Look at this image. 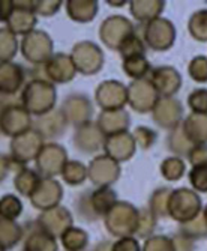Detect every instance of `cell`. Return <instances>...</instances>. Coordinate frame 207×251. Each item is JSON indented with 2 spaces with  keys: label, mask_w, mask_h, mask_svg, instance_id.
<instances>
[{
  "label": "cell",
  "mask_w": 207,
  "mask_h": 251,
  "mask_svg": "<svg viewBox=\"0 0 207 251\" xmlns=\"http://www.w3.org/2000/svg\"><path fill=\"white\" fill-rule=\"evenodd\" d=\"M143 251H176V244L168 236H152L146 241Z\"/></svg>",
  "instance_id": "obj_47"
},
{
  "label": "cell",
  "mask_w": 207,
  "mask_h": 251,
  "mask_svg": "<svg viewBox=\"0 0 207 251\" xmlns=\"http://www.w3.org/2000/svg\"><path fill=\"white\" fill-rule=\"evenodd\" d=\"M87 175L89 180L98 188L111 187L120 177V164L105 153L96 155L87 166Z\"/></svg>",
  "instance_id": "obj_13"
},
{
  "label": "cell",
  "mask_w": 207,
  "mask_h": 251,
  "mask_svg": "<svg viewBox=\"0 0 207 251\" xmlns=\"http://www.w3.org/2000/svg\"><path fill=\"white\" fill-rule=\"evenodd\" d=\"M146 50H147V45L144 44L143 38L138 35V32H135L120 47L119 54H120L122 60H125V59L134 57V56H146Z\"/></svg>",
  "instance_id": "obj_41"
},
{
  "label": "cell",
  "mask_w": 207,
  "mask_h": 251,
  "mask_svg": "<svg viewBox=\"0 0 207 251\" xmlns=\"http://www.w3.org/2000/svg\"><path fill=\"white\" fill-rule=\"evenodd\" d=\"M189 182L197 193H207V166H195L189 172Z\"/></svg>",
  "instance_id": "obj_46"
},
{
  "label": "cell",
  "mask_w": 207,
  "mask_h": 251,
  "mask_svg": "<svg viewBox=\"0 0 207 251\" xmlns=\"http://www.w3.org/2000/svg\"><path fill=\"white\" fill-rule=\"evenodd\" d=\"M57 100V92L54 83L47 78H32L21 92V105L24 107L30 115L38 118L45 116L54 110Z\"/></svg>",
  "instance_id": "obj_1"
},
{
  "label": "cell",
  "mask_w": 207,
  "mask_h": 251,
  "mask_svg": "<svg viewBox=\"0 0 207 251\" xmlns=\"http://www.w3.org/2000/svg\"><path fill=\"white\" fill-rule=\"evenodd\" d=\"M0 229H2L0 241H2L3 248H12L23 236V229L12 220L2 218V226H0Z\"/></svg>",
  "instance_id": "obj_40"
},
{
  "label": "cell",
  "mask_w": 207,
  "mask_h": 251,
  "mask_svg": "<svg viewBox=\"0 0 207 251\" xmlns=\"http://www.w3.org/2000/svg\"><path fill=\"white\" fill-rule=\"evenodd\" d=\"M71 57L77 71L83 75H95L104 66V53L99 45L92 41L77 42L72 47Z\"/></svg>",
  "instance_id": "obj_7"
},
{
  "label": "cell",
  "mask_w": 207,
  "mask_h": 251,
  "mask_svg": "<svg viewBox=\"0 0 207 251\" xmlns=\"http://www.w3.org/2000/svg\"><path fill=\"white\" fill-rule=\"evenodd\" d=\"M23 212V203L14 194H6L0 200V217L5 220H17Z\"/></svg>",
  "instance_id": "obj_42"
},
{
  "label": "cell",
  "mask_w": 207,
  "mask_h": 251,
  "mask_svg": "<svg viewBox=\"0 0 207 251\" xmlns=\"http://www.w3.org/2000/svg\"><path fill=\"white\" fill-rule=\"evenodd\" d=\"M62 177L65 180V184L75 187V185H81L83 182L89 177L87 175V167L77 161V159H69L68 164L65 166L63 172H62Z\"/></svg>",
  "instance_id": "obj_36"
},
{
  "label": "cell",
  "mask_w": 207,
  "mask_h": 251,
  "mask_svg": "<svg viewBox=\"0 0 207 251\" xmlns=\"http://www.w3.org/2000/svg\"><path fill=\"white\" fill-rule=\"evenodd\" d=\"M38 227L51 236H62L68 229L72 227V215L66 208L56 206L50 211H45L38 218Z\"/></svg>",
  "instance_id": "obj_21"
},
{
  "label": "cell",
  "mask_w": 207,
  "mask_h": 251,
  "mask_svg": "<svg viewBox=\"0 0 207 251\" xmlns=\"http://www.w3.org/2000/svg\"><path fill=\"white\" fill-rule=\"evenodd\" d=\"M33 128L30 113L18 104H9L2 108V118H0V129L3 135L15 137L24 134Z\"/></svg>",
  "instance_id": "obj_11"
},
{
  "label": "cell",
  "mask_w": 207,
  "mask_h": 251,
  "mask_svg": "<svg viewBox=\"0 0 207 251\" xmlns=\"http://www.w3.org/2000/svg\"><path fill=\"white\" fill-rule=\"evenodd\" d=\"M143 41L153 51H167L176 42V27L168 18L159 17L144 25Z\"/></svg>",
  "instance_id": "obj_6"
},
{
  "label": "cell",
  "mask_w": 207,
  "mask_h": 251,
  "mask_svg": "<svg viewBox=\"0 0 207 251\" xmlns=\"http://www.w3.org/2000/svg\"><path fill=\"white\" fill-rule=\"evenodd\" d=\"M68 17L77 23H89L95 20L99 5L96 0H68L65 2Z\"/></svg>",
  "instance_id": "obj_28"
},
{
  "label": "cell",
  "mask_w": 207,
  "mask_h": 251,
  "mask_svg": "<svg viewBox=\"0 0 207 251\" xmlns=\"http://www.w3.org/2000/svg\"><path fill=\"white\" fill-rule=\"evenodd\" d=\"M74 145L75 148L83 153H95L101 149H104L105 137L99 131L96 122H89L80 128L75 129L74 134Z\"/></svg>",
  "instance_id": "obj_22"
},
{
  "label": "cell",
  "mask_w": 207,
  "mask_h": 251,
  "mask_svg": "<svg viewBox=\"0 0 207 251\" xmlns=\"http://www.w3.org/2000/svg\"><path fill=\"white\" fill-rule=\"evenodd\" d=\"M188 105L192 113L207 115V89H195L188 97Z\"/></svg>",
  "instance_id": "obj_45"
},
{
  "label": "cell",
  "mask_w": 207,
  "mask_h": 251,
  "mask_svg": "<svg viewBox=\"0 0 207 251\" xmlns=\"http://www.w3.org/2000/svg\"><path fill=\"white\" fill-rule=\"evenodd\" d=\"M188 30L194 39L207 42V9H200L191 15L188 21Z\"/></svg>",
  "instance_id": "obj_39"
},
{
  "label": "cell",
  "mask_w": 207,
  "mask_h": 251,
  "mask_svg": "<svg viewBox=\"0 0 207 251\" xmlns=\"http://www.w3.org/2000/svg\"><path fill=\"white\" fill-rule=\"evenodd\" d=\"M42 179L44 177L36 170H32L29 167H23L14 177V187L18 194L30 199L33 196V193L38 190Z\"/></svg>",
  "instance_id": "obj_30"
},
{
  "label": "cell",
  "mask_w": 207,
  "mask_h": 251,
  "mask_svg": "<svg viewBox=\"0 0 207 251\" xmlns=\"http://www.w3.org/2000/svg\"><path fill=\"white\" fill-rule=\"evenodd\" d=\"M135 151H137V142L134 139V134H129L128 131L105 137L104 152L107 156L114 159V161L117 163L129 161L134 156Z\"/></svg>",
  "instance_id": "obj_20"
},
{
  "label": "cell",
  "mask_w": 207,
  "mask_h": 251,
  "mask_svg": "<svg viewBox=\"0 0 207 251\" xmlns=\"http://www.w3.org/2000/svg\"><path fill=\"white\" fill-rule=\"evenodd\" d=\"M62 244L65 247L66 251H81L86 248L87 242H89V236L83 229H78V227H71L68 229L62 236Z\"/></svg>",
  "instance_id": "obj_37"
},
{
  "label": "cell",
  "mask_w": 207,
  "mask_h": 251,
  "mask_svg": "<svg viewBox=\"0 0 207 251\" xmlns=\"http://www.w3.org/2000/svg\"><path fill=\"white\" fill-rule=\"evenodd\" d=\"M110 251H140V244L132 236L120 238L117 242H114Z\"/></svg>",
  "instance_id": "obj_52"
},
{
  "label": "cell",
  "mask_w": 207,
  "mask_h": 251,
  "mask_svg": "<svg viewBox=\"0 0 207 251\" xmlns=\"http://www.w3.org/2000/svg\"><path fill=\"white\" fill-rule=\"evenodd\" d=\"M89 200L95 217H105L114 204L117 203V194L111 187H99L89 194Z\"/></svg>",
  "instance_id": "obj_29"
},
{
  "label": "cell",
  "mask_w": 207,
  "mask_h": 251,
  "mask_svg": "<svg viewBox=\"0 0 207 251\" xmlns=\"http://www.w3.org/2000/svg\"><path fill=\"white\" fill-rule=\"evenodd\" d=\"M183 131H185L189 142L195 145H207V115H198L191 113L182 122Z\"/></svg>",
  "instance_id": "obj_27"
},
{
  "label": "cell",
  "mask_w": 207,
  "mask_h": 251,
  "mask_svg": "<svg viewBox=\"0 0 207 251\" xmlns=\"http://www.w3.org/2000/svg\"><path fill=\"white\" fill-rule=\"evenodd\" d=\"M14 8H15V2H11V0L2 2V21H3V23L9 18V15L12 14Z\"/></svg>",
  "instance_id": "obj_53"
},
{
  "label": "cell",
  "mask_w": 207,
  "mask_h": 251,
  "mask_svg": "<svg viewBox=\"0 0 207 251\" xmlns=\"http://www.w3.org/2000/svg\"><path fill=\"white\" fill-rule=\"evenodd\" d=\"M155 226H156V218L150 212V209L149 208L140 209V224H138V232H137L138 236L147 238L155 230Z\"/></svg>",
  "instance_id": "obj_49"
},
{
  "label": "cell",
  "mask_w": 207,
  "mask_h": 251,
  "mask_svg": "<svg viewBox=\"0 0 207 251\" xmlns=\"http://www.w3.org/2000/svg\"><path fill=\"white\" fill-rule=\"evenodd\" d=\"M122 70L128 77L134 80H143V78H149L152 73V66L146 56H134L123 60Z\"/></svg>",
  "instance_id": "obj_31"
},
{
  "label": "cell",
  "mask_w": 207,
  "mask_h": 251,
  "mask_svg": "<svg viewBox=\"0 0 207 251\" xmlns=\"http://www.w3.org/2000/svg\"><path fill=\"white\" fill-rule=\"evenodd\" d=\"M21 54L29 63L44 66L54 56V42L51 36L39 29H35L21 39Z\"/></svg>",
  "instance_id": "obj_3"
},
{
  "label": "cell",
  "mask_w": 207,
  "mask_h": 251,
  "mask_svg": "<svg viewBox=\"0 0 207 251\" xmlns=\"http://www.w3.org/2000/svg\"><path fill=\"white\" fill-rule=\"evenodd\" d=\"M24 251H57L56 238L38 227L27 236Z\"/></svg>",
  "instance_id": "obj_32"
},
{
  "label": "cell",
  "mask_w": 207,
  "mask_h": 251,
  "mask_svg": "<svg viewBox=\"0 0 207 251\" xmlns=\"http://www.w3.org/2000/svg\"><path fill=\"white\" fill-rule=\"evenodd\" d=\"M60 110L63 111L68 124L74 125L75 128L89 124L92 116H93V104L83 94L68 95L62 102Z\"/></svg>",
  "instance_id": "obj_14"
},
{
  "label": "cell",
  "mask_w": 207,
  "mask_h": 251,
  "mask_svg": "<svg viewBox=\"0 0 207 251\" xmlns=\"http://www.w3.org/2000/svg\"><path fill=\"white\" fill-rule=\"evenodd\" d=\"M188 74L197 83H207V57L195 56L188 65Z\"/></svg>",
  "instance_id": "obj_44"
},
{
  "label": "cell",
  "mask_w": 207,
  "mask_h": 251,
  "mask_svg": "<svg viewBox=\"0 0 207 251\" xmlns=\"http://www.w3.org/2000/svg\"><path fill=\"white\" fill-rule=\"evenodd\" d=\"M33 3L35 2H15V8L12 14L5 21V27L9 32H12L15 36L17 35L26 36L35 30L38 18L33 11Z\"/></svg>",
  "instance_id": "obj_15"
},
{
  "label": "cell",
  "mask_w": 207,
  "mask_h": 251,
  "mask_svg": "<svg viewBox=\"0 0 207 251\" xmlns=\"http://www.w3.org/2000/svg\"><path fill=\"white\" fill-rule=\"evenodd\" d=\"M62 0H42V2H35L33 3V11L36 15L41 17H53L57 14V11L62 8Z\"/></svg>",
  "instance_id": "obj_50"
},
{
  "label": "cell",
  "mask_w": 207,
  "mask_h": 251,
  "mask_svg": "<svg viewBox=\"0 0 207 251\" xmlns=\"http://www.w3.org/2000/svg\"><path fill=\"white\" fill-rule=\"evenodd\" d=\"M188 159L192 167L207 166V145H195L189 152Z\"/></svg>",
  "instance_id": "obj_51"
},
{
  "label": "cell",
  "mask_w": 207,
  "mask_h": 251,
  "mask_svg": "<svg viewBox=\"0 0 207 251\" xmlns=\"http://www.w3.org/2000/svg\"><path fill=\"white\" fill-rule=\"evenodd\" d=\"M140 209L128 201H117L105 215V227L114 236L126 238L138 232Z\"/></svg>",
  "instance_id": "obj_2"
},
{
  "label": "cell",
  "mask_w": 207,
  "mask_h": 251,
  "mask_svg": "<svg viewBox=\"0 0 207 251\" xmlns=\"http://www.w3.org/2000/svg\"><path fill=\"white\" fill-rule=\"evenodd\" d=\"M125 3H128V2H111V0L108 2V5H111V6H123Z\"/></svg>",
  "instance_id": "obj_54"
},
{
  "label": "cell",
  "mask_w": 207,
  "mask_h": 251,
  "mask_svg": "<svg viewBox=\"0 0 207 251\" xmlns=\"http://www.w3.org/2000/svg\"><path fill=\"white\" fill-rule=\"evenodd\" d=\"M95 100L102 111L123 110L128 104V87L117 80H105L96 87Z\"/></svg>",
  "instance_id": "obj_12"
},
{
  "label": "cell",
  "mask_w": 207,
  "mask_h": 251,
  "mask_svg": "<svg viewBox=\"0 0 207 251\" xmlns=\"http://www.w3.org/2000/svg\"><path fill=\"white\" fill-rule=\"evenodd\" d=\"M149 78L161 98H173L182 87V75L173 66L153 68Z\"/></svg>",
  "instance_id": "obj_16"
},
{
  "label": "cell",
  "mask_w": 207,
  "mask_h": 251,
  "mask_svg": "<svg viewBox=\"0 0 207 251\" xmlns=\"http://www.w3.org/2000/svg\"><path fill=\"white\" fill-rule=\"evenodd\" d=\"M96 125L104 137L116 135L120 132H126L131 125L129 113L123 110H111V111H101L96 119Z\"/></svg>",
  "instance_id": "obj_23"
},
{
  "label": "cell",
  "mask_w": 207,
  "mask_h": 251,
  "mask_svg": "<svg viewBox=\"0 0 207 251\" xmlns=\"http://www.w3.org/2000/svg\"><path fill=\"white\" fill-rule=\"evenodd\" d=\"M167 145H168V149L173 153H176V156H183V155L188 156L189 152L194 148V145L189 142V139L186 137L185 131H183L182 124L170 131V134L167 137Z\"/></svg>",
  "instance_id": "obj_33"
},
{
  "label": "cell",
  "mask_w": 207,
  "mask_h": 251,
  "mask_svg": "<svg viewBox=\"0 0 207 251\" xmlns=\"http://www.w3.org/2000/svg\"><path fill=\"white\" fill-rule=\"evenodd\" d=\"M132 23L123 15H110L107 17L99 27V38L107 49L119 51L122 45L135 33Z\"/></svg>",
  "instance_id": "obj_5"
},
{
  "label": "cell",
  "mask_w": 207,
  "mask_h": 251,
  "mask_svg": "<svg viewBox=\"0 0 207 251\" xmlns=\"http://www.w3.org/2000/svg\"><path fill=\"white\" fill-rule=\"evenodd\" d=\"M68 161V152L63 146L59 143H45L35 161L36 172L44 179H53L54 176L62 175Z\"/></svg>",
  "instance_id": "obj_8"
},
{
  "label": "cell",
  "mask_w": 207,
  "mask_h": 251,
  "mask_svg": "<svg viewBox=\"0 0 207 251\" xmlns=\"http://www.w3.org/2000/svg\"><path fill=\"white\" fill-rule=\"evenodd\" d=\"M42 70H44V74L47 75L48 81L59 83V84L72 81L78 73L71 54H65V53H56L42 66Z\"/></svg>",
  "instance_id": "obj_18"
},
{
  "label": "cell",
  "mask_w": 207,
  "mask_h": 251,
  "mask_svg": "<svg viewBox=\"0 0 207 251\" xmlns=\"http://www.w3.org/2000/svg\"><path fill=\"white\" fill-rule=\"evenodd\" d=\"M203 217H204V220L207 221V206L204 208V211H203Z\"/></svg>",
  "instance_id": "obj_55"
},
{
  "label": "cell",
  "mask_w": 207,
  "mask_h": 251,
  "mask_svg": "<svg viewBox=\"0 0 207 251\" xmlns=\"http://www.w3.org/2000/svg\"><path fill=\"white\" fill-rule=\"evenodd\" d=\"M24 70L18 63L8 62L0 65V90H2V95L17 94L24 83Z\"/></svg>",
  "instance_id": "obj_24"
},
{
  "label": "cell",
  "mask_w": 207,
  "mask_h": 251,
  "mask_svg": "<svg viewBox=\"0 0 207 251\" xmlns=\"http://www.w3.org/2000/svg\"><path fill=\"white\" fill-rule=\"evenodd\" d=\"M201 212V199L197 191L189 188L173 190L168 200V215L182 223H189L195 220Z\"/></svg>",
  "instance_id": "obj_4"
},
{
  "label": "cell",
  "mask_w": 207,
  "mask_h": 251,
  "mask_svg": "<svg viewBox=\"0 0 207 251\" xmlns=\"http://www.w3.org/2000/svg\"><path fill=\"white\" fill-rule=\"evenodd\" d=\"M62 197H63V188L57 180L42 179L38 190L30 197V203L33 208L45 212L59 206Z\"/></svg>",
  "instance_id": "obj_19"
},
{
  "label": "cell",
  "mask_w": 207,
  "mask_h": 251,
  "mask_svg": "<svg viewBox=\"0 0 207 251\" xmlns=\"http://www.w3.org/2000/svg\"><path fill=\"white\" fill-rule=\"evenodd\" d=\"M159 100L161 97L156 92L150 78L134 80L128 86V104L134 111L140 113V115L153 111Z\"/></svg>",
  "instance_id": "obj_9"
},
{
  "label": "cell",
  "mask_w": 207,
  "mask_h": 251,
  "mask_svg": "<svg viewBox=\"0 0 207 251\" xmlns=\"http://www.w3.org/2000/svg\"><path fill=\"white\" fill-rule=\"evenodd\" d=\"M134 139H135L138 148L150 149L156 142V132L147 126H137L134 131Z\"/></svg>",
  "instance_id": "obj_48"
},
{
  "label": "cell",
  "mask_w": 207,
  "mask_h": 251,
  "mask_svg": "<svg viewBox=\"0 0 207 251\" xmlns=\"http://www.w3.org/2000/svg\"><path fill=\"white\" fill-rule=\"evenodd\" d=\"M161 175L168 182L180 180L186 172V164L180 156H168L161 163Z\"/></svg>",
  "instance_id": "obj_35"
},
{
  "label": "cell",
  "mask_w": 207,
  "mask_h": 251,
  "mask_svg": "<svg viewBox=\"0 0 207 251\" xmlns=\"http://www.w3.org/2000/svg\"><path fill=\"white\" fill-rule=\"evenodd\" d=\"M180 235L188 239H201L207 236V221L203 215H198L195 220L182 224L180 227Z\"/></svg>",
  "instance_id": "obj_43"
},
{
  "label": "cell",
  "mask_w": 207,
  "mask_h": 251,
  "mask_svg": "<svg viewBox=\"0 0 207 251\" xmlns=\"http://www.w3.org/2000/svg\"><path fill=\"white\" fill-rule=\"evenodd\" d=\"M171 193H173V190L168 187H162V188H158L156 191H153L150 201H149V209L155 215V218L170 217L168 215V200H170Z\"/></svg>",
  "instance_id": "obj_34"
},
{
  "label": "cell",
  "mask_w": 207,
  "mask_h": 251,
  "mask_svg": "<svg viewBox=\"0 0 207 251\" xmlns=\"http://www.w3.org/2000/svg\"><path fill=\"white\" fill-rule=\"evenodd\" d=\"M33 124V128L41 132L44 139H54V137H60L63 134L68 121L62 110H53L48 115L38 118V121Z\"/></svg>",
  "instance_id": "obj_25"
},
{
  "label": "cell",
  "mask_w": 207,
  "mask_h": 251,
  "mask_svg": "<svg viewBox=\"0 0 207 251\" xmlns=\"http://www.w3.org/2000/svg\"><path fill=\"white\" fill-rule=\"evenodd\" d=\"M164 8L165 2H162V0H132V2H129V11L132 17L137 21L144 23V25L159 18Z\"/></svg>",
  "instance_id": "obj_26"
},
{
  "label": "cell",
  "mask_w": 207,
  "mask_h": 251,
  "mask_svg": "<svg viewBox=\"0 0 207 251\" xmlns=\"http://www.w3.org/2000/svg\"><path fill=\"white\" fill-rule=\"evenodd\" d=\"M155 124L164 129H174L183 122V105L176 98H161L152 111Z\"/></svg>",
  "instance_id": "obj_17"
},
{
  "label": "cell",
  "mask_w": 207,
  "mask_h": 251,
  "mask_svg": "<svg viewBox=\"0 0 207 251\" xmlns=\"http://www.w3.org/2000/svg\"><path fill=\"white\" fill-rule=\"evenodd\" d=\"M45 146L44 137L35 128L21 134L11 142V156L21 166H26L30 161H36V158L42 148Z\"/></svg>",
  "instance_id": "obj_10"
},
{
  "label": "cell",
  "mask_w": 207,
  "mask_h": 251,
  "mask_svg": "<svg viewBox=\"0 0 207 251\" xmlns=\"http://www.w3.org/2000/svg\"><path fill=\"white\" fill-rule=\"evenodd\" d=\"M18 51V41L17 36L9 32L6 27L0 30V62L8 63L11 62Z\"/></svg>",
  "instance_id": "obj_38"
}]
</instances>
